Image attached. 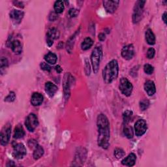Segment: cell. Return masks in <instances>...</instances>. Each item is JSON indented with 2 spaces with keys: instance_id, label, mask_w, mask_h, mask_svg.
<instances>
[{
  "instance_id": "22",
  "label": "cell",
  "mask_w": 167,
  "mask_h": 167,
  "mask_svg": "<svg viewBox=\"0 0 167 167\" xmlns=\"http://www.w3.org/2000/svg\"><path fill=\"white\" fill-rule=\"evenodd\" d=\"M44 153H45V151H44L43 147L39 145H37L33 151V156L34 159L37 160L39 159H40L43 155Z\"/></svg>"
},
{
  "instance_id": "13",
  "label": "cell",
  "mask_w": 167,
  "mask_h": 167,
  "mask_svg": "<svg viewBox=\"0 0 167 167\" xmlns=\"http://www.w3.org/2000/svg\"><path fill=\"white\" fill-rule=\"evenodd\" d=\"M144 89L149 96L154 95L156 92V87L154 81L148 80L144 84Z\"/></svg>"
},
{
  "instance_id": "20",
  "label": "cell",
  "mask_w": 167,
  "mask_h": 167,
  "mask_svg": "<svg viewBox=\"0 0 167 167\" xmlns=\"http://www.w3.org/2000/svg\"><path fill=\"white\" fill-rule=\"evenodd\" d=\"M60 35V32H59L56 28H50L48 31L47 39H51V40L52 41L56 40V39H58L59 38Z\"/></svg>"
},
{
  "instance_id": "10",
  "label": "cell",
  "mask_w": 167,
  "mask_h": 167,
  "mask_svg": "<svg viewBox=\"0 0 167 167\" xmlns=\"http://www.w3.org/2000/svg\"><path fill=\"white\" fill-rule=\"evenodd\" d=\"M135 47L133 45H127L122 48L121 50V56L126 60H130L133 58L135 55Z\"/></svg>"
},
{
  "instance_id": "1",
  "label": "cell",
  "mask_w": 167,
  "mask_h": 167,
  "mask_svg": "<svg viewBox=\"0 0 167 167\" xmlns=\"http://www.w3.org/2000/svg\"><path fill=\"white\" fill-rule=\"evenodd\" d=\"M97 125L98 128V145L103 149H107L110 145V124L108 117L103 114L97 116Z\"/></svg>"
},
{
  "instance_id": "2",
  "label": "cell",
  "mask_w": 167,
  "mask_h": 167,
  "mask_svg": "<svg viewBox=\"0 0 167 167\" xmlns=\"http://www.w3.org/2000/svg\"><path fill=\"white\" fill-rule=\"evenodd\" d=\"M119 72V65L117 61L113 60L105 66L102 71V77L106 84H110L115 80Z\"/></svg>"
},
{
  "instance_id": "34",
  "label": "cell",
  "mask_w": 167,
  "mask_h": 167,
  "mask_svg": "<svg viewBox=\"0 0 167 167\" xmlns=\"http://www.w3.org/2000/svg\"><path fill=\"white\" fill-rule=\"evenodd\" d=\"M155 55V50L153 48H150L147 52V57L148 59H153Z\"/></svg>"
},
{
  "instance_id": "3",
  "label": "cell",
  "mask_w": 167,
  "mask_h": 167,
  "mask_svg": "<svg viewBox=\"0 0 167 167\" xmlns=\"http://www.w3.org/2000/svg\"><path fill=\"white\" fill-rule=\"evenodd\" d=\"M102 50L101 46H97L93 49L91 55V62L94 73H97L99 69L100 63L102 60Z\"/></svg>"
},
{
  "instance_id": "44",
  "label": "cell",
  "mask_w": 167,
  "mask_h": 167,
  "mask_svg": "<svg viewBox=\"0 0 167 167\" xmlns=\"http://www.w3.org/2000/svg\"><path fill=\"white\" fill-rule=\"evenodd\" d=\"M15 166V164L14 163L13 161H9L7 164V166Z\"/></svg>"
},
{
  "instance_id": "30",
  "label": "cell",
  "mask_w": 167,
  "mask_h": 167,
  "mask_svg": "<svg viewBox=\"0 0 167 167\" xmlns=\"http://www.w3.org/2000/svg\"><path fill=\"white\" fill-rule=\"evenodd\" d=\"M16 99V94L13 91H11L9 93V94L6 97L5 99V101L8 102H13Z\"/></svg>"
},
{
  "instance_id": "28",
  "label": "cell",
  "mask_w": 167,
  "mask_h": 167,
  "mask_svg": "<svg viewBox=\"0 0 167 167\" xmlns=\"http://www.w3.org/2000/svg\"><path fill=\"white\" fill-rule=\"evenodd\" d=\"M149 106L150 101L148 99H143L140 102V109L142 111H144L148 109Z\"/></svg>"
},
{
  "instance_id": "40",
  "label": "cell",
  "mask_w": 167,
  "mask_h": 167,
  "mask_svg": "<svg viewBox=\"0 0 167 167\" xmlns=\"http://www.w3.org/2000/svg\"><path fill=\"white\" fill-rule=\"evenodd\" d=\"M55 69L58 73H61L63 71L62 68L61 67L60 65H56L55 67Z\"/></svg>"
},
{
  "instance_id": "7",
  "label": "cell",
  "mask_w": 167,
  "mask_h": 167,
  "mask_svg": "<svg viewBox=\"0 0 167 167\" xmlns=\"http://www.w3.org/2000/svg\"><path fill=\"white\" fill-rule=\"evenodd\" d=\"M11 125L10 124H7L3 127V128L1 132V136H0V139H1V144L2 146L7 145L11 139Z\"/></svg>"
},
{
  "instance_id": "27",
  "label": "cell",
  "mask_w": 167,
  "mask_h": 167,
  "mask_svg": "<svg viewBox=\"0 0 167 167\" xmlns=\"http://www.w3.org/2000/svg\"><path fill=\"white\" fill-rule=\"evenodd\" d=\"M124 133L127 139H132L134 136V131L132 127L129 125L125 124L124 129Z\"/></svg>"
},
{
  "instance_id": "11",
  "label": "cell",
  "mask_w": 167,
  "mask_h": 167,
  "mask_svg": "<svg viewBox=\"0 0 167 167\" xmlns=\"http://www.w3.org/2000/svg\"><path fill=\"white\" fill-rule=\"evenodd\" d=\"M24 13L22 11L13 9L10 12V18L12 20L13 22L17 25L22 22V20L24 17Z\"/></svg>"
},
{
  "instance_id": "5",
  "label": "cell",
  "mask_w": 167,
  "mask_h": 167,
  "mask_svg": "<svg viewBox=\"0 0 167 167\" xmlns=\"http://www.w3.org/2000/svg\"><path fill=\"white\" fill-rule=\"evenodd\" d=\"M145 3V1H138L136 3L134 8V13L132 14V21L135 24L140 20Z\"/></svg>"
},
{
  "instance_id": "9",
  "label": "cell",
  "mask_w": 167,
  "mask_h": 167,
  "mask_svg": "<svg viewBox=\"0 0 167 167\" xmlns=\"http://www.w3.org/2000/svg\"><path fill=\"white\" fill-rule=\"evenodd\" d=\"M148 129L147 123L144 120H139L135 124V132L137 136H141L146 132Z\"/></svg>"
},
{
  "instance_id": "8",
  "label": "cell",
  "mask_w": 167,
  "mask_h": 167,
  "mask_svg": "<svg viewBox=\"0 0 167 167\" xmlns=\"http://www.w3.org/2000/svg\"><path fill=\"white\" fill-rule=\"evenodd\" d=\"M26 155V148L22 143H19L14 146L13 155L17 159H21Z\"/></svg>"
},
{
  "instance_id": "26",
  "label": "cell",
  "mask_w": 167,
  "mask_h": 167,
  "mask_svg": "<svg viewBox=\"0 0 167 167\" xmlns=\"http://www.w3.org/2000/svg\"><path fill=\"white\" fill-rule=\"evenodd\" d=\"M64 6H65L64 2H63V1H56L54 3V6L55 12L57 14L61 13L63 11H64V9H65Z\"/></svg>"
},
{
  "instance_id": "36",
  "label": "cell",
  "mask_w": 167,
  "mask_h": 167,
  "mask_svg": "<svg viewBox=\"0 0 167 167\" xmlns=\"http://www.w3.org/2000/svg\"><path fill=\"white\" fill-rule=\"evenodd\" d=\"M85 72H86V74L87 76H90V72H91V70H90V63L89 62H88L87 59H86V64H85Z\"/></svg>"
},
{
  "instance_id": "32",
  "label": "cell",
  "mask_w": 167,
  "mask_h": 167,
  "mask_svg": "<svg viewBox=\"0 0 167 167\" xmlns=\"http://www.w3.org/2000/svg\"><path fill=\"white\" fill-rule=\"evenodd\" d=\"M9 65V62L8 60H7V58L2 57L1 58V60H0V67H1V71H2V70L5 68H7L8 67Z\"/></svg>"
},
{
  "instance_id": "42",
  "label": "cell",
  "mask_w": 167,
  "mask_h": 167,
  "mask_svg": "<svg viewBox=\"0 0 167 167\" xmlns=\"http://www.w3.org/2000/svg\"><path fill=\"white\" fill-rule=\"evenodd\" d=\"M15 3V6H17V7H24L23 5L21 2H14Z\"/></svg>"
},
{
  "instance_id": "35",
  "label": "cell",
  "mask_w": 167,
  "mask_h": 167,
  "mask_svg": "<svg viewBox=\"0 0 167 167\" xmlns=\"http://www.w3.org/2000/svg\"><path fill=\"white\" fill-rule=\"evenodd\" d=\"M41 69L44 70V71H46L50 72L51 71V67L48 65V63H45V62H42L41 63Z\"/></svg>"
},
{
  "instance_id": "37",
  "label": "cell",
  "mask_w": 167,
  "mask_h": 167,
  "mask_svg": "<svg viewBox=\"0 0 167 167\" xmlns=\"http://www.w3.org/2000/svg\"><path fill=\"white\" fill-rule=\"evenodd\" d=\"M37 142L35 140H29L28 142V146H29V148H36L37 146Z\"/></svg>"
},
{
  "instance_id": "31",
  "label": "cell",
  "mask_w": 167,
  "mask_h": 167,
  "mask_svg": "<svg viewBox=\"0 0 167 167\" xmlns=\"http://www.w3.org/2000/svg\"><path fill=\"white\" fill-rule=\"evenodd\" d=\"M144 71L148 75H151L154 72V68L150 64H146L144 66Z\"/></svg>"
},
{
  "instance_id": "16",
  "label": "cell",
  "mask_w": 167,
  "mask_h": 167,
  "mask_svg": "<svg viewBox=\"0 0 167 167\" xmlns=\"http://www.w3.org/2000/svg\"><path fill=\"white\" fill-rule=\"evenodd\" d=\"M43 102V96L42 94L37 92L34 93L32 96L31 102L33 106H37L41 105Z\"/></svg>"
},
{
  "instance_id": "38",
  "label": "cell",
  "mask_w": 167,
  "mask_h": 167,
  "mask_svg": "<svg viewBox=\"0 0 167 167\" xmlns=\"http://www.w3.org/2000/svg\"><path fill=\"white\" fill-rule=\"evenodd\" d=\"M58 18V14L56 12H52L49 15V20L50 21H54Z\"/></svg>"
},
{
  "instance_id": "19",
  "label": "cell",
  "mask_w": 167,
  "mask_h": 167,
  "mask_svg": "<svg viewBox=\"0 0 167 167\" xmlns=\"http://www.w3.org/2000/svg\"><path fill=\"white\" fill-rule=\"evenodd\" d=\"M25 135V131L23 128L22 125H18L14 129V138L16 139H22Z\"/></svg>"
},
{
  "instance_id": "18",
  "label": "cell",
  "mask_w": 167,
  "mask_h": 167,
  "mask_svg": "<svg viewBox=\"0 0 167 167\" xmlns=\"http://www.w3.org/2000/svg\"><path fill=\"white\" fill-rule=\"evenodd\" d=\"M11 48L13 52L16 54H20L22 52V47L20 42L18 40H14L11 43Z\"/></svg>"
},
{
  "instance_id": "14",
  "label": "cell",
  "mask_w": 167,
  "mask_h": 167,
  "mask_svg": "<svg viewBox=\"0 0 167 167\" xmlns=\"http://www.w3.org/2000/svg\"><path fill=\"white\" fill-rule=\"evenodd\" d=\"M58 87L55 84H54L53 83L50 82H48L46 83L45 91L49 97H54V95L56 94V93L58 91Z\"/></svg>"
},
{
  "instance_id": "24",
  "label": "cell",
  "mask_w": 167,
  "mask_h": 167,
  "mask_svg": "<svg viewBox=\"0 0 167 167\" xmlns=\"http://www.w3.org/2000/svg\"><path fill=\"white\" fill-rule=\"evenodd\" d=\"M64 80V84H63V87H64V93L65 97L66 99H68L69 96L70 95V78H69L67 75V78H66Z\"/></svg>"
},
{
  "instance_id": "39",
  "label": "cell",
  "mask_w": 167,
  "mask_h": 167,
  "mask_svg": "<svg viewBox=\"0 0 167 167\" xmlns=\"http://www.w3.org/2000/svg\"><path fill=\"white\" fill-rule=\"evenodd\" d=\"M105 39H106V36H105V34L104 33H100L99 35V41H104L105 40Z\"/></svg>"
},
{
  "instance_id": "21",
  "label": "cell",
  "mask_w": 167,
  "mask_h": 167,
  "mask_svg": "<svg viewBox=\"0 0 167 167\" xmlns=\"http://www.w3.org/2000/svg\"><path fill=\"white\" fill-rule=\"evenodd\" d=\"M45 60L49 64L54 65L57 61V56L54 53L48 52L45 56Z\"/></svg>"
},
{
  "instance_id": "25",
  "label": "cell",
  "mask_w": 167,
  "mask_h": 167,
  "mask_svg": "<svg viewBox=\"0 0 167 167\" xmlns=\"http://www.w3.org/2000/svg\"><path fill=\"white\" fill-rule=\"evenodd\" d=\"M132 116H133V113L131 110H127L124 112V114H123V120H124L125 124H128L132 120Z\"/></svg>"
},
{
  "instance_id": "15",
  "label": "cell",
  "mask_w": 167,
  "mask_h": 167,
  "mask_svg": "<svg viewBox=\"0 0 167 167\" xmlns=\"http://www.w3.org/2000/svg\"><path fill=\"white\" fill-rule=\"evenodd\" d=\"M136 161V156L135 154L131 153L128 156L123 159L121 161L122 165L127 166H132L135 165Z\"/></svg>"
},
{
  "instance_id": "33",
  "label": "cell",
  "mask_w": 167,
  "mask_h": 167,
  "mask_svg": "<svg viewBox=\"0 0 167 167\" xmlns=\"http://www.w3.org/2000/svg\"><path fill=\"white\" fill-rule=\"evenodd\" d=\"M78 14H79V11L75 8L71 9L69 10V16L72 18L76 17L78 15Z\"/></svg>"
},
{
  "instance_id": "43",
  "label": "cell",
  "mask_w": 167,
  "mask_h": 167,
  "mask_svg": "<svg viewBox=\"0 0 167 167\" xmlns=\"http://www.w3.org/2000/svg\"><path fill=\"white\" fill-rule=\"evenodd\" d=\"M166 12H165L164 14L162 16V19H163V21L165 22V24L166 23Z\"/></svg>"
},
{
  "instance_id": "6",
  "label": "cell",
  "mask_w": 167,
  "mask_h": 167,
  "mask_svg": "<svg viewBox=\"0 0 167 167\" xmlns=\"http://www.w3.org/2000/svg\"><path fill=\"white\" fill-rule=\"evenodd\" d=\"M25 125L29 131H34L39 125V121L36 115L33 113L29 114L26 119Z\"/></svg>"
},
{
  "instance_id": "41",
  "label": "cell",
  "mask_w": 167,
  "mask_h": 167,
  "mask_svg": "<svg viewBox=\"0 0 167 167\" xmlns=\"http://www.w3.org/2000/svg\"><path fill=\"white\" fill-rule=\"evenodd\" d=\"M54 41L51 40V39H47V40H46V43H47V45H48V46H51L52 45H53V42Z\"/></svg>"
},
{
  "instance_id": "17",
  "label": "cell",
  "mask_w": 167,
  "mask_h": 167,
  "mask_svg": "<svg viewBox=\"0 0 167 167\" xmlns=\"http://www.w3.org/2000/svg\"><path fill=\"white\" fill-rule=\"evenodd\" d=\"M146 40L147 43L150 45H154L155 44V37L154 32L151 29H148L146 31Z\"/></svg>"
},
{
  "instance_id": "23",
  "label": "cell",
  "mask_w": 167,
  "mask_h": 167,
  "mask_svg": "<svg viewBox=\"0 0 167 167\" xmlns=\"http://www.w3.org/2000/svg\"><path fill=\"white\" fill-rule=\"evenodd\" d=\"M93 45V41L90 37L86 38L81 45V48L83 50H87L90 49Z\"/></svg>"
},
{
  "instance_id": "4",
  "label": "cell",
  "mask_w": 167,
  "mask_h": 167,
  "mask_svg": "<svg viewBox=\"0 0 167 167\" xmlns=\"http://www.w3.org/2000/svg\"><path fill=\"white\" fill-rule=\"evenodd\" d=\"M119 87L122 94H124L127 97H129L131 95L132 89H133V86H132L131 82H130L126 78H121Z\"/></svg>"
},
{
  "instance_id": "12",
  "label": "cell",
  "mask_w": 167,
  "mask_h": 167,
  "mask_svg": "<svg viewBox=\"0 0 167 167\" xmlns=\"http://www.w3.org/2000/svg\"><path fill=\"white\" fill-rule=\"evenodd\" d=\"M119 1H104L103 2V6L106 11V12L109 13H114L116 12L117 7L119 6Z\"/></svg>"
},
{
  "instance_id": "29",
  "label": "cell",
  "mask_w": 167,
  "mask_h": 167,
  "mask_svg": "<svg viewBox=\"0 0 167 167\" xmlns=\"http://www.w3.org/2000/svg\"><path fill=\"white\" fill-rule=\"evenodd\" d=\"M114 156L117 159H120L123 157H124L125 155V151L121 148H116L114 150Z\"/></svg>"
}]
</instances>
